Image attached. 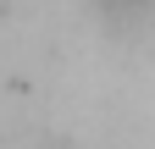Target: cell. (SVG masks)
<instances>
[{
    "instance_id": "obj_1",
    "label": "cell",
    "mask_w": 155,
    "mask_h": 149,
    "mask_svg": "<svg viewBox=\"0 0 155 149\" xmlns=\"http://www.w3.org/2000/svg\"><path fill=\"white\" fill-rule=\"evenodd\" d=\"M116 6H144V0H116Z\"/></svg>"
},
{
    "instance_id": "obj_2",
    "label": "cell",
    "mask_w": 155,
    "mask_h": 149,
    "mask_svg": "<svg viewBox=\"0 0 155 149\" xmlns=\"http://www.w3.org/2000/svg\"><path fill=\"white\" fill-rule=\"evenodd\" d=\"M50 149H72V144H50Z\"/></svg>"
}]
</instances>
